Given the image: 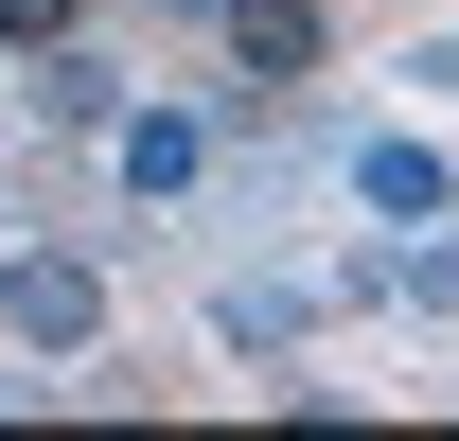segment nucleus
I'll list each match as a JSON object with an SVG mask.
<instances>
[{
    "mask_svg": "<svg viewBox=\"0 0 459 441\" xmlns=\"http://www.w3.org/2000/svg\"><path fill=\"white\" fill-rule=\"evenodd\" d=\"M89 160H107L124 212H195V195L230 177V107L212 89H124V107L89 124Z\"/></svg>",
    "mask_w": 459,
    "mask_h": 441,
    "instance_id": "obj_1",
    "label": "nucleus"
},
{
    "mask_svg": "<svg viewBox=\"0 0 459 441\" xmlns=\"http://www.w3.org/2000/svg\"><path fill=\"white\" fill-rule=\"evenodd\" d=\"M195 36H212V71H230V89H212L230 142H265V124L318 89V54H336V0H212Z\"/></svg>",
    "mask_w": 459,
    "mask_h": 441,
    "instance_id": "obj_2",
    "label": "nucleus"
},
{
    "mask_svg": "<svg viewBox=\"0 0 459 441\" xmlns=\"http://www.w3.org/2000/svg\"><path fill=\"white\" fill-rule=\"evenodd\" d=\"M124 335V282H107V247H0V353H36V371H71V353H107Z\"/></svg>",
    "mask_w": 459,
    "mask_h": 441,
    "instance_id": "obj_3",
    "label": "nucleus"
},
{
    "mask_svg": "<svg viewBox=\"0 0 459 441\" xmlns=\"http://www.w3.org/2000/svg\"><path fill=\"white\" fill-rule=\"evenodd\" d=\"M336 195L371 229H459V142H424V124H336Z\"/></svg>",
    "mask_w": 459,
    "mask_h": 441,
    "instance_id": "obj_4",
    "label": "nucleus"
},
{
    "mask_svg": "<svg viewBox=\"0 0 459 441\" xmlns=\"http://www.w3.org/2000/svg\"><path fill=\"white\" fill-rule=\"evenodd\" d=\"M124 89H142V71L107 54V18H89V36H54V54H18V124H36V142H89Z\"/></svg>",
    "mask_w": 459,
    "mask_h": 441,
    "instance_id": "obj_5",
    "label": "nucleus"
},
{
    "mask_svg": "<svg viewBox=\"0 0 459 441\" xmlns=\"http://www.w3.org/2000/svg\"><path fill=\"white\" fill-rule=\"evenodd\" d=\"M318 318H336V282H318V265H283V282L247 265V282H230V300H212V335H230V353H300V335H318Z\"/></svg>",
    "mask_w": 459,
    "mask_h": 441,
    "instance_id": "obj_6",
    "label": "nucleus"
},
{
    "mask_svg": "<svg viewBox=\"0 0 459 441\" xmlns=\"http://www.w3.org/2000/svg\"><path fill=\"white\" fill-rule=\"evenodd\" d=\"M389 300H406V318H459V229H406V247H389Z\"/></svg>",
    "mask_w": 459,
    "mask_h": 441,
    "instance_id": "obj_7",
    "label": "nucleus"
},
{
    "mask_svg": "<svg viewBox=\"0 0 459 441\" xmlns=\"http://www.w3.org/2000/svg\"><path fill=\"white\" fill-rule=\"evenodd\" d=\"M107 0H0V54H54V36H89Z\"/></svg>",
    "mask_w": 459,
    "mask_h": 441,
    "instance_id": "obj_8",
    "label": "nucleus"
},
{
    "mask_svg": "<svg viewBox=\"0 0 459 441\" xmlns=\"http://www.w3.org/2000/svg\"><path fill=\"white\" fill-rule=\"evenodd\" d=\"M406 89H442V107H459V36H424V54H406Z\"/></svg>",
    "mask_w": 459,
    "mask_h": 441,
    "instance_id": "obj_9",
    "label": "nucleus"
},
{
    "mask_svg": "<svg viewBox=\"0 0 459 441\" xmlns=\"http://www.w3.org/2000/svg\"><path fill=\"white\" fill-rule=\"evenodd\" d=\"M142 18H212V0H142Z\"/></svg>",
    "mask_w": 459,
    "mask_h": 441,
    "instance_id": "obj_10",
    "label": "nucleus"
}]
</instances>
